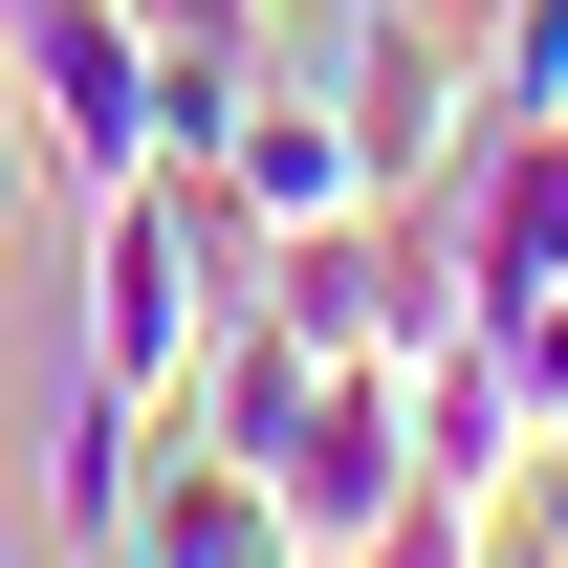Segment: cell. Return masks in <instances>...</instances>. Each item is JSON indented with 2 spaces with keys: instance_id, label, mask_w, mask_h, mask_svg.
<instances>
[{
  "instance_id": "cell-1",
  "label": "cell",
  "mask_w": 568,
  "mask_h": 568,
  "mask_svg": "<svg viewBox=\"0 0 568 568\" xmlns=\"http://www.w3.org/2000/svg\"><path fill=\"white\" fill-rule=\"evenodd\" d=\"M219 328H241V219H219V175H110V197H88L67 372H88V394H132V416H197Z\"/></svg>"
},
{
  "instance_id": "cell-2",
  "label": "cell",
  "mask_w": 568,
  "mask_h": 568,
  "mask_svg": "<svg viewBox=\"0 0 568 568\" xmlns=\"http://www.w3.org/2000/svg\"><path fill=\"white\" fill-rule=\"evenodd\" d=\"M219 219H241V241H306V219H372V153H351V88L306 67V44H263V67H241V110H219Z\"/></svg>"
},
{
  "instance_id": "cell-3",
  "label": "cell",
  "mask_w": 568,
  "mask_h": 568,
  "mask_svg": "<svg viewBox=\"0 0 568 568\" xmlns=\"http://www.w3.org/2000/svg\"><path fill=\"white\" fill-rule=\"evenodd\" d=\"M394 416H416V481H459V503H503L525 481V372H503V328L459 306L437 351H394Z\"/></svg>"
},
{
  "instance_id": "cell-4",
  "label": "cell",
  "mask_w": 568,
  "mask_h": 568,
  "mask_svg": "<svg viewBox=\"0 0 568 568\" xmlns=\"http://www.w3.org/2000/svg\"><path fill=\"white\" fill-rule=\"evenodd\" d=\"M132 547H153V568H306V547H284V503H263V459H219V437H153Z\"/></svg>"
},
{
  "instance_id": "cell-5",
  "label": "cell",
  "mask_w": 568,
  "mask_h": 568,
  "mask_svg": "<svg viewBox=\"0 0 568 568\" xmlns=\"http://www.w3.org/2000/svg\"><path fill=\"white\" fill-rule=\"evenodd\" d=\"M153 437H175V416H132V394L67 372V416H44V547H110V525H132V503H153Z\"/></svg>"
},
{
  "instance_id": "cell-6",
  "label": "cell",
  "mask_w": 568,
  "mask_h": 568,
  "mask_svg": "<svg viewBox=\"0 0 568 568\" xmlns=\"http://www.w3.org/2000/svg\"><path fill=\"white\" fill-rule=\"evenodd\" d=\"M481 110H568V0H481Z\"/></svg>"
},
{
  "instance_id": "cell-7",
  "label": "cell",
  "mask_w": 568,
  "mask_h": 568,
  "mask_svg": "<svg viewBox=\"0 0 568 568\" xmlns=\"http://www.w3.org/2000/svg\"><path fill=\"white\" fill-rule=\"evenodd\" d=\"M503 372H525V437H568V284L525 306V328H503Z\"/></svg>"
},
{
  "instance_id": "cell-8",
  "label": "cell",
  "mask_w": 568,
  "mask_h": 568,
  "mask_svg": "<svg viewBox=\"0 0 568 568\" xmlns=\"http://www.w3.org/2000/svg\"><path fill=\"white\" fill-rule=\"evenodd\" d=\"M153 44H284V0H132Z\"/></svg>"
},
{
  "instance_id": "cell-9",
  "label": "cell",
  "mask_w": 568,
  "mask_h": 568,
  "mask_svg": "<svg viewBox=\"0 0 568 568\" xmlns=\"http://www.w3.org/2000/svg\"><path fill=\"white\" fill-rule=\"evenodd\" d=\"M0 241H22V153H0Z\"/></svg>"
},
{
  "instance_id": "cell-10",
  "label": "cell",
  "mask_w": 568,
  "mask_h": 568,
  "mask_svg": "<svg viewBox=\"0 0 568 568\" xmlns=\"http://www.w3.org/2000/svg\"><path fill=\"white\" fill-rule=\"evenodd\" d=\"M0 568H67V547H22V525H0Z\"/></svg>"
},
{
  "instance_id": "cell-11",
  "label": "cell",
  "mask_w": 568,
  "mask_h": 568,
  "mask_svg": "<svg viewBox=\"0 0 568 568\" xmlns=\"http://www.w3.org/2000/svg\"><path fill=\"white\" fill-rule=\"evenodd\" d=\"M503 568H547V547H525V525H503Z\"/></svg>"
},
{
  "instance_id": "cell-12",
  "label": "cell",
  "mask_w": 568,
  "mask_h": 568,
  "mask_svg": "<svg viewBox=\"0 0 568 568\" xmlns=\"http://www.w3.org/2000/svg\"><path fill=\"white\" fill-rule=\"evenodd\" d=\"M306 568H351V547H306Z\"/></svg>"
}]
</instances>
